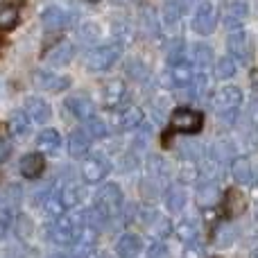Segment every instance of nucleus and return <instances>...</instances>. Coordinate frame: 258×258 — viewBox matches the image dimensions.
<instances>
[{
  "mask_svg": "<svg viewBox=\"0 0 258 258\" xmlns=\"http://www.w3.org/2000/svg\"><path fill=\"white\" fill-rule=\"evenodd\" d=\"M240 104H242V91L238 89V86H222V89L213 95V109L229 125L236 122Z\"/></svg>",
  "mask_w": 258,
  "mask_h": 258,
  "instance_id": "1",
  "label": "nucleus"
},
{
  "mask_svg": "<svg viewBox=\"0 0 258 258\" xmlns=\"http://www.w3.org/2000/svg\"><path fill=\"white\" fill-rule=\"evenodd\" d=\"M93 209L98 211L104 220L118 215V213H120V209H122V192H120V188H118L116 183H107V186H102L98 190V195H95Z\"/></svg>",
  "mask_w": 258,
  "mask_h": 258,
  "instance_id": "2",
  "label": "nucleus"
},
{
  "mask_svg": "<svg viewBox=\"0 0 258 258\" xmlns=\"http://www.w3.org/2000/svg\"><path fill=\"white\" fill-rule=\"evenodd\" d=\"M77 233H80V227L73 218H61L54 220V224L50 227V238H52L54 245H61V247H68V245H75L77 240Z\"/></svg>",
  "mask_w": 258,
  "mask_h": 258,
  "instance_id": "3",
  "label": "nucleus"
},
{
  "mask_svg": "<svg viewBox=\"0 0 258 258\" xmlns=\"http://www.w3.org/2000/svg\"><path fill=\"white\" fill-rule=\"evenodd\" d=\"M120 59V45H102L86 54V66L91 71H109Z\"/></svg>",
  "mask_w": 258,
  "mask_h": 258,
  "instance_id": "4",
  "label": "nucleus"
},
{
  "mask_svg": "<svg viewBox=\"0 0 258 258\" xmlns=\"http://www.w3.org/2000/svg\"><path fill=\"white\" fill-rule=\"evenodd\" d=\"M192 80H195V71H192V66L186 59L177 63H170V68L161 75V82L165 86H190Z\"/></svg>",
  "mask_w": 258,
  "mask_h": 258,
  "instance_id": "5",
  "label": "nucleus"
},
{
  "mask_svg": "<svg viewBox=\"0 0 258 258\" xmlns=\"http://www.w3.org/2000/svg\"><path fill=\"white\" fill-rule=\"evenodd\" d=\"M170 122H172V129L181 134H195L204 125V118L200 111H192V109H177L170 118Z\"/></svg>",
  "mask_w": 258,
  "mask_h": 258,
  "instance_id": "6",
  "label": "nucleus"
},
{
  "mask_svg": "<svg viewBox=\"0 0 258 258\" xmlns=\"http://www.w3.org/2000/svg\"><path fill=\"white\" fill-rule=\"evenodd\" d=\"M218 25V12L211 3H202L192 16V30L202 36H209Z\"/></svg>",
  "mask_w": 258,
  "mask_h": 258,
  "instance_id": "7",
  "label": "nucleus"
},
{
  "mask_svg": "<svg viewBox=\"0 0 258 258\" xmlns=\"http://www.w3.org/2000/svg\"><path fill=\"white\" fill-rule=\"evenodd\" d=\"M227 48H229V54H231L236 61H240V63L251 61V41L242 30H236L231 36H229Z\"/></svg>",
  "mask_w": 258,
  "mask_h": 258,
  "instance_id": "8",
  "label": "nucleus"
},
{
  "mask_svg": "<svg viewBox=\"0 0 258 258\" xmlns=\"http://www.w3.org/2000/svg\"><path fill=\"white\" fill-rule=\"evenodd\" d=\"M109 174V163L100 156H89L82 163V179L86 183H100Z\"/></svg>",
  "mask_w": 258,
  "mask_h": 258,
  "instance_id": "9",
  "label": "nucleus"
},
{
  "mask_svg": "<svg viewBox=\"0 0 258 258\" xmlns=\"http://www.w3.org/2000/svg\"><path fill=\"white\" fill-rule=\"evenodd\" d=\"M247 14H249V7L245 0H231L227 5V12H224V25L233 32L240 30L247 21Z\"/></svg>",
  "mask_w": 258,
  "mask_h": 258,
  "instance_id": "10",
  "label": "nucleus"
},
{
  "mask_svg": "<svg viewBox=\"0 0 258 258\" xmlns=\"http://www.w3.org/2000/svg\"><path fill=\"white\" fill-rule=\"evenodd\" d=\"M125 98H127L125 82L111 80V82H107V84H104V89H102V102H104V107H107V109L120 107V104L125 102Z\"/></svg>",
  "mask_w": 258,
  "mask_h": 258,
  "instance_id": "11",
  "label": "nucleus"
},
{
  "mask_svg": "<svg viewBox=\"0 0 258 258\" xmlns=\"http://www.w3.org/2000/svg\"><path fill=\"white\" fill-rule=\"evenodd\" d=\"M34 84L43 91H50V93H59V91L68 89L71 86V80L61 75H54V73H36L34 75Z\"/></svg>",
  "mask_w": 258,
  "mask_h": 258,
  "instance_id": "12",
  "label": "nucleus"
},
{
  "mask_svg": "<svg viewBox=\"0 0 258 258\" xmlns=\"http://www.w3.org/2000/svg\"><path fill=\"white\" fill-rule=\"evenodd\" d=\"M231 177L236 179L240 186H249L254 183V165L247 156H236L231 161Z\"/></svg>",
  "mask_w": 258,
  "mask_h": 258,
  "instance_id": "13",
  "label": "nucleus"
},
{
  "mask_svg": "<svg viewBox=\"0 0 258 258\" xmlns=\"http://www.w3.org/2000/svg\"><path fill=\"white\" fill-rule=\"evenodd\" d=\"M43 170H45L43 154H36V152H32V154H25L21 159V172H23V177L39 179L41 174H43Z\"/></svg>",
  "mask_w": 258,
  "mask_h": 258,
  "instance_id": "14",
  "label": "nucleus"
},
{
  "mask_svg": "<svg viewBox=\"0 0 258 258\" xmlns=\"http://www.w3.org/2000/svg\"><path fill=\"white\" fill-rule=\"evenodd\" d=\"M245 209H247L245 192L238 190V188H229L227 197H224V213H227L229 218H236V215H240Z\"/></svg>",
  "mask_w": 258,
  "mask_h": 258,
  "instance_id": "15",
  "label": "nucleus"
},
{
  "mask_svg": "<svg viewBox=\"0 0 258 258\" xmlns=\"http://www.w3.org/2000/svg\"><path fill=\"white\" fill-rule=\"evenodd\" d=\"M141 122H143V111L138 107L122 109V111L118 113V118H113L116 129H122V132H127V129H136Z\"/></svg>",
  "mask_w": 258,
  "mask_h": 258,
  "instance_id": "16",
  "label": "nucleus"
},
{
  "mask_svg": "<svg viewBox=\"0 0 258 258\" xmlns=\"http://www.w3.org/2000/svg\"><path fill=\"white\" fill-rule=\"evenodd\" d=\"M25 113L30 116L32 122L43 125V122L50 118V104L45 102V100H41V98H30L25 102Z\"/></svg>",
  "mask_w": 258,
  "mask_h": 258,
  "instance_id": "17",
  "label": "nucleus"
},
{
  "mask_svg": "<svg viewBox=\"0 0 258 258\" xmlns=\"http://www.w3.org/2000/svg\"><path fill=\"white\" fill-rule=\"evenodd\" d=\"M141 251H143V240L138 236H134V233H125L116 245V254L120 258H134Z\"/></svg>",
  "mask_w": 258,
  "mask_h": 258,
  "instance_id": "18",
  "label": "nucleus"
},
{
  "mask_svg": "<svg viewBox=\"0 0 258 258\" xmlns=\"http://www.w3.org/2000/svg\"><path fill=\"white\" fill-rule=\"evenodd\" d=\"M91 147V134L84 129H75V132L68 136V152L71 156H84Z\"/></svg>",
  "mask_w": 258,
  "mask_h": 258,
  "instance_id": "19",
  "label": "nucleus"
},
{
  "mask_svg": "<svg viewBox=\"0 0 258 258\" xmlns=\"http://www.w3.org/2000/svg\"><path fill=\"white\" fill-rule=\"evenodd\" d=\"M36 147H39L43 154H57L59 147H61V136H59L57 129H43L36 138Z\"/></svg>",
  "mask_w": 258,
  "mask_h": 258,
  "instance_id": "20",
  "label": "nucleus"
},
{
  "mask_svg": "<svg viewBox=\"0 0 258 258\" xmlns=\"http://www.w3.org/2000/svg\"><path fill=\"white\" fill-rule=\"evenodd\" d=\"M66 107H68V111H71L75 118H80V120H91V118H93V113H95L93 102H91L89 98H80V95L68 100Z\"/></svg>",
  "mask_w": 258,
  "mask_h": 258,
  "instance_id": "21",
  "label": "nucleus"
},
{
  "mask_svg": "<svg viewBox=\"0 0 258 258\" xmlns=\"http://www.w3.org/2000/svg\"><path fill=\"white\" fill-rule=\"evenodd\" d=\"M41 21H43V25L48 32H59L63 25H66V14H63L59 7H48L43 14H41Z\"/></svg>",
  "mask_w": 258,
  "mask_h": 258,
  "instance_id": "22",
  "label": "nucleus"
},
{
  "mask_svg": "<svg viewBox=\"0 0 258 258\" xmlns=\"http://www.w3.org/2000/svg\"><path fill=\"white\" fill-rule=\"evenodd\" d=\"M59 197H61V202H63V206H66V209H75V206L82 202V190H80V186H77V183L68 181V183H63V186H61Z\"/></svg>",
  "mask_w": 258,
  "mask_h": 258,
  "instance_id": "23",
  "label": "nucleus"
},
{
  "mask_svg": "<svg viewBox=\"0 0 258 258\" xmlns=\"http://www.w3.org/2000/svg\"><path fill=\"white\" fill-rule=\"evenodd\" d=\"M73 57H75V45H71V43H61L57 50H52L48 54L52 66H66V63L73 61Z\"/></svg>",
  "mask_w": 258,
  "mask_h": 258,
  "instance_id": "24",
  "label": "nucleus"
},
{
  "mask_svg": "<svg viewBox=\"0 0 258 258\" xmlns=\"http://www.w3.org/2000/svg\"><path fill=\"white\" fill-rule=\"evenodd\" d=\"M30 127H32V120L25 111L12 113V118H9V132H12L14 136H25V134L30 132Z\"/></svg>",
  "mask_w": 258,
  "mask_h": 258,
  "instance_id": "25",
  "label": "nucleus"
},
{
  "mask_svg": "<svg viewBox=\"0 0 258 258\" xmlns=\"http://www.w3.org/2000/svg\"><path fill=\"white\" fill-rule=\"evenodd\" d=\"M197 233H200V229H197V224L192 222V220H181V222L174 227V236L181 242H186V245L197 240Z\"/></svg>",
  "mask_w": 258,
  "mask_h": 258,
  "instance_id": "26",
  "label": "nucleus"
},
{
  "mask_svg": "<svg viewBox=\"0 0 258 258\" xmlns=\"http://www.w3.org/2000/svg\"><path fill=\"white\" fill-rule=\"evenodd\" d=\"M220 197V190H218V183H204V186L197 190V204L202 206V209H211L213 206V202Z\"/></svg>",
  "mask_w": 258,
  "mask_h": 258,
  "instance_id": "27",
  "label": "nucleus"
},
{
  "mask_svg": "<svg viewBox=\"0 0 258 258\" xmlns=\"http://www.w3.org/2000/svg\"><path fill=\"white\" fill-rule=\"evenodd\" d=\"M21 16H18V9L14 5H3L0 7V30L3 32H9L18 25Z\"/></svg>",
  "mask_w": 258,
  "mask_h": 258,
  "instance_id": "28",
  "label": "nucleus"
},
{
  "mask_svg": "<svg viewBox=\"0 0 258 258\" xmlns=\"http://www.w3.org/2000/svg\"><path fill=\"white\" fill-rule=\"evenodd\" d=\"M77 36H80L84 43H98L100 36H102V30H100L98 23L89 21V23H82L80 30H77Z\"/></svg>",
  "mask_w": 258,
  "mask_h": 258,
  "instance_id": "29",
  "label": "nucleus"
},
{
  "mask_svg": "<svg viewBox=\"0 0 258 258\" xmlns=\"http://www.w3.org/2000/svg\"><path fill=\"white\" fill-rule=\"evenodd\" d=\"M165 204H168L170 211H181L183 206H186V190H181V188H170L168 195H165Z\"/></svg>",
  "mask_w": 258,
  "mask_h": 258,
  "instance_id": "30",
  "label": "nucleus"
},
{
  "mask_svg": "<svg viewBox=\"0 0 258 258\" xmlns=\"http://www.w3.org/2000/svg\"><path fill=\"white\" fill-rule=\"evenodd\" d=\"M215 75L220 80H229V77L236 75V59L233 57H222L218 63H215Z\"/></svg>",
  "mask_w": 258,
  "mask_h": 258,
  "instance_id": "31",
  "label": "nucleus"
},
{
  "mask_svg": "<svg viewBox=\"0 0 258 258\" xmlns=\"http://www.w3.org/2000/svg\"><path fill=\"white\" fill-rule=\"evenodd\" d=\"M192 59H195V63L200 68H209L211 63H213V52H211L209 45L200 43V45H195V50H192Z\"/></svg>",
  "mask_w": 258,
  "mask_h": 258,
  "instance_id": "32",
  "label": "nucleus"
},
{
  "mask_svg": "<svg viewBox=\"0 0 258 258\" xmlns=\"http://www.w3.org/2000/svg\"><path fill=\"white\" fill-rule=\"evenodd\" d=\"M197 177H200V168L192 163V159L181 161V165H179V179H181L183 183H190V181H195Z\"/></svg>",
  "mask_w": 258,
  "mask_h": 258,
  "instance_id": "33",
  "label": "nucleus"
},
{
  "mask_svg": "<svg viewBox=\"0 0 258 258\" xmlns=\"http://www.w3.org/2000/svg\"><path fill=\"white\" fill-rule=\"evenodd\" d=\"M43 206H45V213L52 215L54 220L61 218L63 209H66V206H63V202H61V197H59V192H54V195H48V200H45Z\"/></svg>",
  "mask_w": 258,
  "mask_h": 258,
  "instance_id": "34",
  "label": "nucleus"
},
{
  "mask_svg": "<svg viewBox=\"0 0 258 258\" xmlns=\"http://www.w3.org/2000/svg\"><path fill=\"white\" fill-rule=\"evenodd\" d=\"M165 21L170 23V25H172V23H179V18H181V5L177 3V0H168V3H165Z\"/></svg>",
  "mask_w": 258,
  "mask_h": 258,
  "instance_id": "35",
  "label": "nucleus"
},
{
  "mask_svg": "<svg viewBox=\"0 0 258 258\" xmlns=\"http://www.w3.org/2000/svg\"><path fill=\"white\" fill-rule=\"evenodd\" d=\"M233 238H236V233L229 231L227 227H220L218 231H215L213 240H215V245H218V247H229L233 242Z\"/></svg>",
  "mask_w": 258,
  "mask_h": 258,
  "instance_id": "36",
  "label": "nucleus"
},
{
  "mask_svg": "<svg viewBox=\"0 0 258 258\" xmlns=\"http://www.w3.org/2000/svg\"><path fill=\"white\" fill-rule=\"evenodd\" d=\"M14 224H16V227H14V231L18 233V238H27L32 233V222H30V218H27V215H18Z\"/></svg>",
  "mask_w": 258,
  "mask_h": 258,
  "instance_id": "37",
  "label": "nucleus"
},
{
  "mask_svg": "<svg viewBox=\"0 0 258 258\" xmlns=\"http://www.w3.org/2000/svg\"><path fill=\"white\" fill-rule=\"evenodd\" d=\"M147 258H170V251L163 242H154L150 247V251H147Z\"/></svg>",
  "mask_w": 258,
  "mask_h": 258,
  "instance_id": "38",
  "label": "nucleus"
},
{
  "mask_svg": "<svg viewBox=\"0 0 258 258\" xmlns=\"http://www.w3.org/2000/svg\"><path fill=\"white\" fill-rule=\"evenodd\" d=\"M183 258H204V247L197 245V240L195 242H188L186 251H183Z\"/></svg>",
  "mask_w": 258,
  "mask_h": 258,
  "instance_id": "39",
  "label": "nucleus"
},
{
  "mask_svg": "<svg viewBox=\"0 0 258 258\" xmlns=\"http://www.w3.org/2000/svg\"><path fill=\"white\" fill-rule=\"evenodd\" d=\"M89 125H91V134H93V136H107V125H104L102 120H98V118H91Z\"/></svg>",
  "mask_w": 258,
  "mask_h": 258,
  "instance_id": "40",
  "label": "nucleus"
},
{
  "mask_svg": "<svg viewBox=\"0 0 258 258\" xmlns=\"http://www.w3.org/2000/svg\"><path fill=\"white\" fill-rule=\"evenodd\" d=\"M9 224H12V220H9V209H0V238L7 233V229H9Z\"/></svg>",
  "mask_w": 258,
  "mask_h": 258,
  "instance_id": "41",
  "label": "nucleus"
},
{
  "mask_svg": "<svg viewBox=\"0 0 258 258\" xmlns=\"http://www.w3.org/2000/svg\"><path fill=\"white\" fill-rule=\"evenodd\" d=\"M9 152H12V147H9V143H5L3 138H0V163H3V161L9 156Z\"/></svg>",
  "mask_w": 258,
  "mask_h": 258,
  "instance_id": "42",
  "label": "nucleus"
},
{
  "mask_svg": "<svg viewBox=\"0 0 258 258\" xmlns=\"http://www.w3.org/2000/svg\"><path fill=\"white\" fill-rule=\"evenodd\" d=\"M77 258H100V254L93 249V247H89V249H80Z\"/></svg>",
  "mask_w": 258,
  "mask_h": 258,
  "instance_id": "43",
  "label": "nucleus"
},
{
  "mask_svg": "<svg viewBox=\"0 0 258 258\" xmlns=\"http://www.w3.org/2000/svg\"><path fill=\"white\" fill-rule=\"evenodd\" d=\"M251 84H254V89L258 91V68L256 71H251Z\"/></svg>",
  "mask_w": 258,
  "mask_h": 258,
  "instance_id": "44",
  "label": "nucleus"
},
{
  "mask_svg": "<svg viewBox=\"0 0 258 258\" xmlns=\"http://www.w3.org/2000/svg\"><path fill=\"white\" fill-rule=\"evenodd\" d=\"M116 3H120V5H129V3H136V0H116Z\"/></svg>",
  "mask_w": 258,
  "mask_h": 258,
  "instance_id": "45",
  "label": "nucleus"
},
{
  "mask_svg": "<svg viewBox=\"0 0 258 258\" xmlns=\"http://www.w3.org/2000/svg\"><path fill=\"white\" fill-rule=\"evenodd\" d=\"M251 258H258V249H256V251H254V256H251Z\"/></svg>",
  "mask_w": 258,
  "mask_h": 258,
  "instance_id": "46",
  "label": "nucleus"
},
{
  "mask_svg": "<svg viewBox=\"0 0 258 258\" xmlns=\"http://www.w3.org/2000/svg\"><path fill=\"white\" fill-rule=\"evenodd\" d=\"M86 3H98V0H86Z\"/></svg>",
  "mask_w": 258,
  "mask_h": 258,
  "instance_id": "47",
  "label": "nucleus"
},
{
  "mask_svg": "<svg viewBox=\"0 0 258 258\" xmlns=\"http://www.w3.org/2000/svg\"><path fill=\"white\" fill-rule=\"evenodd\" d=\"M50 258H63V256H50Z\"/></svg>",
  "mask_w": 258,
  "mask_h": 258,
  "instance_id": "48",
  "label": "nucleus"
},
{
  "mask_svg": "<svg viewBox=\"0 0 258 258\" xmlns=\"http://www.w3.org/2000/svg\"><path fill=\"white\" fill-rule=\"evenodd\" d=\"M100 258H111V256H104V254H102V256H100Z\"/></svg>",
  "mask_w": 258,
  "mask_h": 258,
  "instance_id": "49",
  "label": "nucleus"
},
{
  "mask_svg": "<svg viewBox=\"0 0 258 258\" xmlns=\"http://www.w3.org/2000/svg\"><path fill=\"white\" fill-rule=\"evenodd\" d=\"M256 218H258V215H256Z\"/></svg>",
  "mask_w": 258,
  "mask_h": 258,
  "instance_id": "50",
  "label": "nucleus"
}]
</instances>
